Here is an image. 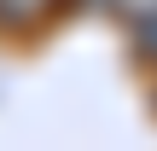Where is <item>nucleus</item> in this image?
I'll list each match as a JSON object with an SVG mask.
<instances>
[{
	"mask_svg": "<svg viewBox=\"0 0 157 151\" xmlns=\"http://www.w3.org/2000/svg\"><path fill=\"white\" fill-rule=\"evenodd\" d=\"M47 6H58V0H0V23L6 29H29Z\"/></svg>",
	"mask_w": 157,
	"mask_h": 151,
	"instance_id": "f257e3e1",
	"label": "nucleus"
},
{
	"mask_svg": "<svg viewBox=\"0 0 157 151\" xmlns=\"http://www.w3.org/2000/svg\"><path fill=\"white\" fill-rule=\"evenodd\" d=\"M105 6H111V12H122V17H128L134 29H140V23H151V17H157V0H105Z\"/></svg>",
	"mask_w": 157,
	"mask_h": 151,
	"instance_id": "f03ea898",
	"label": "nucleus"
},
{
	"mask_svg": "<svg viewBox=\"0 0 157 151\" xmlns=\"http://www.w3.org/2000/svg\"><path fill=\"white\" fill-rule=\"evenodd\" d=\"M140 47H146V58H157V17L140 23Z\"/></svg>",
	"mask_w": 157,
	"mask_h": 151,
	"instance_id": "7ed1b4c3",
	"label": "nucleus"
}]
</instances>
